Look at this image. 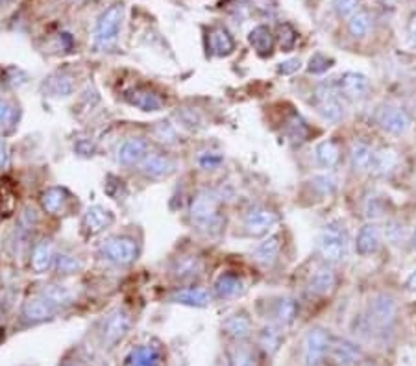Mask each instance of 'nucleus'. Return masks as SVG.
<instances>
[{
    "mask_svg": "<svg viewBox=\"0 0 416 366\" xmlns=\"http://www.w3.org/2000/svg\"><path fill=\"white\" fill-rule=\"evenodd\" d=\"M74 152L78 156L91 157L93 154L97 152V145H95V141H91L89 137H80V139H76L74 143Z\"/></svg>",
    "mask_w": 416,
    "mask_h": 366,
    "instance_id": "46",
    "label": "nucleus"
},
{
    "mask_svg": "<svg viewBox=\"0 0 416 366\" xmlns=\"http://www.w3.org/2000/svg\"><path fill=\"white\" fill-rule=\"evenodd\" d=\"M311 185H313L314 191H319L322 196H328V194L335 193L337 189V180L333 176H314L311 180Z\"/></svg>",
    "mask_w": 416,
    "mask_h": 366,
    "instance_id": "44",
    "label": "nucleus"
},
{
    "mask_svg": "<svg viewBox=\"0 0 416 366\" xmlns=\"http://www.w3.org/2000/svg\"><path fill=\"white\" fill-rule=\"evenodd\" d=\"M348 235L341 222H330L319 235V253L328 263H339L346 257Z\"/></svg>",
    "mask_w": 416,
    "mask_h": 366,
    "instance_id": "4",
    "label": "nucleus"
},
{
    "mask_svg": "<svg viewBox=\"0 0 416 366\" xmlns=\"http://www.w3.org/2000/svg\"><path fill=\"white\" fill-rule=\"evenodd\" d=\"M331 361L337 366H355L361 359V351L355 344H351L344 339H337L330 348Z\"/></svg>",
    "mask_w": 416,
    "mask_h": 366,
    "instance_id": "27",
    "label": "nucleus"
},
{
    "mask_svg": "<svg viewBox=\"0 0 416 366\" xmlns=\"http://www.w3.org/2000/svg\"><path fill=\"white\" fill-rule=\"evenodd\" d=\"M398 163H400L398 152L390 146H383V148L374 150L370 165H368V173L374 174V176H387L398 167Z\"/></svg>",
    "mask_w": 416,
    "mask_h": 366,
    "instance_id": "20",
    "label": "nucleus"
},
{
    "mask_svg": "<svg viewBox=\"0 0 416 366\" xmlns=\"http://www.w3.org/2000/svg\"><path fill=\"white\" fill-rule=\"evenodd\" d=\"M61 311V307L50 300L43 291L26 298V302L21 307V320L26 326H38V324L49 322Z\"/></svg>",
    "mask_w": 416,
    "mask_h": 366,
    "instance_id": "5",
    "label": "nucleus"
},
{
    "mask_svg": "<svg viewBox=\"0 0 416 366\" xmlns=\"http://www.w3.org/2000/svg\"><path fill=\"white\" fill-rule=\"evenodd\" d=\"M168 300L174 303H179V305L206 307L211 303V294L207 289H204V287L189 285V287H182V289H176V291L170 294Z\"/></svg>",
    "mask_w": 416,
    "mask_h": 366,
    "instance_id": "21",
    "label": "nucleus"
},
{
    "mask_svg": "<svg viewBox=\"0 0 416 366\" xmlns=\"http://www.w3.org/2000/svg\"><path fill=\"white\" fill-rule=\"evenodd\" d=\"M56 255L58 253L50 239H39L38 243H33L32 253H30V266L33 274H47L49 270L54 269Z\"/></svg>",
    "mask_w": 416,
    "mask_h": 366,
    "instance_id": "17",
    "label": "nucleus"
},
{
    "mask_svg": "<svg viewBox=\"0 0 416 366\" xmlns=\"http://www.w3.org/2000/svg\"><path fill=\"white\" fill-rule=\"evenodd\" d=\"M154 137H156L159 143H163V145H176L178 143V132H176V128H174L173 124L170 122H157L156 126H154Z\"/></svg>",
    "mask_w": 416,
    "mask_h": 366,
    "instance_id": "41",
    "label": "nucleus"
},
{
    "mask_svg": "<svg viewBox=\"0 0 416 366\" xmlns=\"http://www.w3.org/2000/svg\"><path fill=\"white\" fill-rule=\"evenodd\" d=\"M207 45H209L211 54L216 58H226L235 50V39L230 30L224 26L211 28L209 35H207Z\"/></svg>",
    "mask_w": 416,
    "mask_h": 366,
    "instance_id": "24",
    "label": "nucleus"
},
{
    "mask_svg": "<svg viewBox=\"0 0 416 366\" xmlns=\"http://www.w3.org/2000/svg\"><path fill=\"white\" fill-rule=\"evenodd\" d=\"M413 243H415V248H416V228H415V233H413Z\"/></svg>",
    "mask_w": 416,
    "mask_h": 366,
    "instance_id": "53",
    "label": "nucleus"
},
{
    "mask_svg": "<svg viewBox=\"0 0 416 366\" xmlns=\"http://www.w3.org/2000/svg\"><path fill=\"white\" fill-rule=\"evenodd\" d=\"M43 89L45 97H52V98H65L70 97L72 93L76 91V78L69 72H54L52 76H49L47 80L43 81Z\"/></svg>",
    "mask_w": 416,
    "mask_h": 366,
    "instance_id": "19",
    "label": "nucleus"
},
{
    "mask_svg": "<svg viewBox=\"0 0 416 366\" xmlns=\"http://www.w3.org/2000/svg\"><path fill=\"white\" fill-rule=\"evenodd\" d=\"M222 329L233 340H244L252 331V322H250V318L246 315H243V312L239 315L237 312V315H232V317L224 320Z\"/></svg>",
    "mask_w": 416,
    "mask_h": 366,
    "instance_id": "32",
    "label": "nucleus"
},
{
    "mask_svg": "<svg viewBox=\"0 0 416 366\" xmlns=\"http://www.w3.org/2000/svg\"><path fill=\"white\" fill-rule=\"evenodd\" d=\"M337 89L341 93V97L348 98V100H362L367 98V95L370 93V80L361 72H344L337 81Z\"/></svg>",
    "mask_w": 416,
    "mask_h": 366,
    "instance_id": "15",
    "label": "nucleus"
},
{
    "mask_svg": "<svg viewBox=\"0 0 416 366\" xmlns=\"http://www.w3.org/2000/svg\"><path fill=\"white\" fill-rule=\"evenodd\" d=\"M374 150L370 148V145L362 143V141H355L350 148V161L351 167L355 170H368L370 159H372Z\"/></svg>",
    "mask_w": 416,
    "mask_h": 366,
    "instance_id": "33",
    "label": "nucleus"
},
{
    "mask_svg": "<svg viewBox=\"0 0 416 366\" xmlns=\"http://www.w3.org/2000/svg\"><path fill=\"white\" fill-rule=\"evenodd\" d=\"M17 120H19V108L10 100L0 98V129L4 134H11L15 129Z\"/></svg>",
    "mask_w": 416,
    "mask_h": 366,
    "instance_id": "36",
    "label": "nucleus"
},
{
    "mask_svg": "<svg viewBox=\"0 0 416 366\" xmlns=\"http://www.w3.org/2000/svg\"><path fill=\"white\" fill-rule=\"evenodd\" d=\"M331 67H333V60L328 58L326 54H322V52H317V54L311 56L307 70L311 72V74H324V72H328Z\"/></svg>",
    "mask_w": 416,
    "mask_h": 366,
    "instance_id": "43",
    "label": "nucleus"
},
{
    "mask_svg": "<svg viewBox=\"0 0 416 366\" xmlns=\"http://www.w3.org/2000/svg\"><path fill=\"white\" fill-rule=\"evenodd\" d=\"M300 67H302L300 60H289V61H283V63H280V67H278V72H280V74H294L296 70H300Z\"/></svg>",
    "mask_w": 416,
    "mask_h": 366,
    "instance_id": "48",
    "label": "nucleus"
},
{
    "mask_svg": "<svg viewBox=\"0 0 416 366\" xmlns=\"http://www.w3.org/2000/svg\"><path fill=\"white\" fill-rule=\"evenodd\" d=\"M98 257L115 266H130L139 257V246L131 237L111 235L98 246Z\"/></svg>",
    "mask_w": 416,
    "mask_h": 366,
    "instance_id": "2",
    "label": "nucleus"
},
{
    "mask_svg": "<svg viewBox=\"0 0 416 366\" xmlns=\"http://www.w3.org/2000/svg\"><path fill=\"white\" fill-rule=\"evenodd\" d=\"M303 363L305 366H320L324 361L326 353L331 348V339L328 331L322 328L309 329L303 337Z\"/></svg>",
    "mask_w": 416,
    "mask_h": 366,
    "instance_id": "8",
    "label": "nucleus"
},
{
    "mask_svg": "<svg viewBox=\"0 0 416 366\" xmlns=\"http://www.w3.org/2000/svg\"><path fill=\"white\" fill-rule=\"evenodd\" d=\"M139 173L146 180H165L176 173V161L165 152H150L139 163Z\"/></svg>",
    "mask_w": 416,
    "mask_h": 366,
    "instance_id": "11",
    "label": "nucleus"
},
{
    "mask_svg": "<svg viewBox=\"0 0 416 366\" xmlns=\"http://www.w3.org/2000/svg\"><path fill=\"white\" fill-rule=\"evenodd\" d=\"M406 287L407 291H416V269L413 270L411 274H409V278L406 280Z\"/></svg>",
    "mask_w": 416,
    "mask_h": 366,
    "instance_id": "51",
    "label": "nucleus"
},
{
    "mask_svg": "<svg viewBox=\"0 0 416 366\" xmlns=\"http://www.w3.org/2000/svg\"><path fill=\"white\" fill-rule=\"evenodd\" d=\"M125 100L130 106L141 109V111H146V113H156L165 108V100L161 98V95H157L148 87H134L130 91H126Z\"/></svg>",
    "mask_w": 416,
    "mask_h": 366,
    "instance_id": "16",
    "label": "nucleus"
},
{
    "mask_svg": "<svg viewBox=\"0 0 416 366\" xmlns=\"http://www.w3.org/2000/svg\"><path fill=\"white\" fill-rule=\"evenodd\" d=\"M248 41L252 45V49L261 56V58H269L272 56V50H274V35H272L271 28L265 26V24H259L255 26L248 35Z\"/></svg>",
    "mask_w": 416,
    "mask_h": 366,
    "instance_id": "30",
    "label": "nucleus"
},
{
    "mask_svg": "<svg viewBox=\"0 0 416 366\" xmlns=\"http://www.w3.org/2000/svg\"><path fill=\"white\" fill-rule=\"evenodd\" d=\"M379 128L390 135H403L407 134L413 126V120L406 109L396 108V106H383L376 113Z\"/></svg>",
    "mask_w": 416,
    "mask_h": 366,
    "instance_id": "10",
    "label": "nucleus"
},
{
    "mask_svg": "<svg viewBox=\"0 0 416 366\" xmlns=\"http://www.w3.org/2000/svg\"><path fill=\"white\" fill-rule=\"evenodd\" d=\"M202 272L200 259L195 255H182V257L174 259L173 266H170V274L176 281L182 283H189V281L196 280Z\"/></svg>",
    "mask_w": 416,
    "mask_h": 366,
    "instance_id": "25",
    "label": "nucleus"
},
{
    "mask_svg": "<svg viewBox=\"0 0 416 366\" xmlns=\"http://www.w3.org/2000/svg\"><path fill=\"white\" fill-rule=\"evenodd\" d=\"M70 193L65 187H49L41 193V207L49 215H61L67 209V204L70 202Z\"/></svg>",
    "mask_w": 416,
    "mask_h": 366,
    "instance_id": "23",
    "label": "nucleus"
},
{
    "mask_svg": "<svg viewBox=\"0 0 416 366\" xmlns=\"http://www.w3.org/2000/svg\"><path fill=\"white\" fill-rule=\"evenodd\" d=\"M69 2H80V0H69Z\"/></svg>",
    "mask_w": 416,
    "mask_h": 366,
    "instance_id": "55",
    "label": "nucleus"
},
{
    "mask_svg": "<svg viewBox=\"0 0 416 366\" xmlns=\"http://www.w3.org/2000/svg\"><path fill=\"white\" fill-rule=\"evenodd\" d=\"M222 161H224V156H222L221 152H213V150L202 152L200 156L196 157L198 167L204 168V170H215V168L221 167Z\"/></svg>",
    "mask_w": 416,
    "mask_h": 366,
    "instance_id": "42",
    "label": "nucleus"
},
{
    "mask_svg": "<svg viewBox=\"0 0 416 366\" xmlns=\"http://www.w3.org/2000/svg\"><path fill=\"white\" fill-rule=\"evenodd\" d=\"M81 266H83V261H81L78 255H74V253L63 252V253H58V255H56L54 270L58 276L76 274V272H78Z\"/></svg>",
    "mask_w": 416,
    "mask_h": 366,
    "instance_id": "37",
    "label": "nucleus"
},
{
    "mask_svg": "<svg viewBox=\"0 0 416 366\" xmlns=\"http://www.w3.org/2000/svg\"><path fill=\"white\" fill-rule=\"evenodd\" d=\"M379 243H381V233L376 224H365L359 230L355 239V250L359 255H372L378 252Z\"/></svg>",
    "mask_w": 416,
    "mask_h": 366,
    "instance_id": "28",
    "label": "nucleus"
},
{
    "mask_svg": "<svg viewBox=\"0 0 416 366\" xmlns=\"http://www.w3.org/2000/svg\"><path fill=\"white\" fill-rule=\"evenodd\" d=\"M281 252V237L280 235H271L265 239L263 243H259L254 250V261L255 263L263 264V266H272L276 263V259L280 257Z\"/></svg>",
    "mask_w": 416,
    "mask_h": 366,
    "instance_id": "29",
    "label": "nucleus"
},
{
    "mask_svg": "<svg viewBox=\"0 0 416 366\" xmlns=\"http://www.w3.org/2000/svg\"><path fill=\"white\" fill-rule=\"evenodd\" d=\"M125 19V8L122 4H111L100 13L93 32V47L98 52H109L119 43L120 28Z\"/></svg>",
    "mask_w": 416,
    "mask_h": 366,
    "instance_id": "1",
    "label": "nucleus"
},
{
    "mask_svg": "<svg viewBox=\"0 0 416 366\" xmlns=\"http://www.w3.org/2000/svg\"><path fill=\"white\" fill-rule=\"evenodd\" d=\"M125 366H163V350L156 342H146L126 356Z\"/></svg>",
    "mask_w": 416,
    "mask_h": 366,
    "instance_id": "18",
    "label": "nucleus"
},
{
    "mask_svg": "<svg viewBox=\"0 0 416 366\" xmlns=\"http://www.w3.org/2000/svg\"><path fill=\"white\" fill-rule=\"evenodd\" d=\"M361 4V0H333V10L339 17H351Z\"/></svg>",
    "mask_w": 416,
    "mask_h": 366,
    "instance_id": "45",
    "label": "nucleus"
},
{
    "mask_svg": "<svg viewBox=\"0 0 416 366\" xmlns=\"http://www.w3.org/2000/svg\"><path fill=\"white\" fill-rule=\"evenodd\" d=\"M189 216L193 224H196L202 230L215 228L221 222V198L213 191H198L193 196L189 207Z\"/></svg>",
    "mask_w": 416,
    "mask_h": 366,
    "instance_id": "3",
    "label": "nucleus"
},
{
    "mask_svg": "<svg viewBox=\"0 0 416 366\" xmlns=\"http://www.w3.org/2000/svg\"><path fill=\"white\" fill-rule=\"evenodd\" d=\"M370 26H372V19H370V13H368V11L357 10L355 13L350 17V21H348V32H350L351 38L355 39L367 38L368 32H370Z\"/></svg>",
    "mask_w": 416,
    "mask_h": 366,
    "instance_id": "34",
    "label": "nucleus"
},
{
    "mask_svg": "<svg viewBox=\"0 0 416 366\" xmlns=\"http://www.w3.org/2000/svg\"><path fill=\"white\" fill-rule=\"evenodd\" d=\"M131 326L130 312L125 309H113L104 317L102 324H100V340L106 348H113L115 344H119L120 340L125 339Z\"/></svg>",
    "mask_w": 416,
    "mask_h": 366,
    "instance_id": "6",
    "label": "nucleus"
},
{
    "mask_svg": "<svg viewBox=\"0 0 416 366\" xmlns=\"http://www.w3.org/2000/svg\"><path fill=\"white\" fill-rule=\"evenodd\" d=\"M317 111H319L326 120L339 122L344 117V104L341 100V93L335 87V83H322L317 89Z\"/></svg>",
    "mask_w": 416,
    "mask_h": 366,
    "instance_id": "7",
    "label": "nucleus"
},
{
    "mask_svg": "<svg viewBox=\"0 0 416 366\" xmlns=\"http://www.w3.org/2000/svg\"><path fill=\"white\" fill-rule=\"evenodd\" d=\"M233 366H255V357L248 348H237L233 353Z\"/></svg>",
    "mask_w": 416,
    "mask_h": 366,
    "instance_id": "47",
    "label": "nucleus"
},
{
    "mask_svg": "<svg viewBox=\"0 0 416 366\" xmlns=\"http://www.w3.org/2000/svg\"><path fill=\"white\" fill-rule=\"evenodd\" d=\"M254 2V6L257 8V10H263V11H269L274 8V2H271V0H252Z\"/></svg>",
    "mask_w": 416,
    "mask_h": 366,
    "instance_id": "50",
    "label": "nucleus"
},
{
    "mask_svg": "<svg viewBox=\"0 0 416 366\" xmlns=\"http://www.w3.org/2000/svg\"><path fill=\"white\" fill-rule=\"evenodd\" d=\"M213 291H215V296L221 298V300H233V298H239L246 291V285H244L241 276L232 274V272H222L216 278Z\"/></svg>",
    "mask_w": 416,
    "mask_h": 366,
    "instance_id": "22",
    "label": "nucleus"
},
{
    "mask_svg": "<svg viewBox=\"0 0 416 366\" xmlns=\"http://www.w3.org/2000/svg\"><path fill=\"white\" fill-rule=\"evenodd\" d=\"M287 135L292 141H305L309 137V126L300 115H292L291 119L287 120Z\"/></svg>",
    "mask_w": 416,
    "mask_h": 366,
    "instance_id": "40",
    "label": "nucleus"
},
{
    "mask_svg": "<svg viewBox=\"0 0 416 366\" xmlns=\"http://www.w3.org/2000/svg\"><path fill=\"white\" fill-rule=\"evenodd\" d=\"M150 154V143L143 137H128L117 148V163L122 167H139V163Z\"/></svg>",
    "mask_w": 416,
    "mask_h": 366,
    "instance_id": "12",
    "label": "nucleus"
},
{
    "mask_svg": "<svg viewBox=\"0 0 416 366\" xmlns=\"http://www.w3.org/2000/svg\"><path fill=\"white\" fill-rule=\"evenodd\" d=\"M280 342H281V333L274 328V326H269V328H265L259 333L261 350L265 351V353H269V356H272V353L280 348Z\"/></svg>",
    "mask_w": 416,
    "mask_h": 366,
    "instance_id": "38",
    "label": "nucleus"
},
{
    "mask_svg": "<svg viewBox=\"0 0 416 366\" xmlns=\"http://www.w3.org/2000/svg\"><path fill=\"white\" fill-rule=\"evenodd\" d=\"M298 315V305L292 298H280L274 307V320L280 326H289L294 322Z\"/></svg>",
    "mask_w": 416,
    "mask_h": 366,
    "instance_id": "35",
    "label": "nucleus"
},
{
    "mask_svg": "<svg viewBox=\"0 0 416 366\" xmlns=\"http://www.w3.org/2000/svg\"><path fill=\"white\" fill-rule=\"evenodd\" d=\"M411 35H413V41H415V45H416V19L413 21V24H411Z\"/></svg>",
    "mask_w": 416,
    "mask_h": 366,
    "instance_id": "52",
    "label": "nucleus"
},
{
    "mask_svg": "<svg viewBox=\"0 0 416 366\" xmlns=\"http://www.w3.org/2000/svg\"><path fill=\"white\" fill-rule=\"evenodd\" d=\"M337 285V276L333 269L330 266H320L313 272V276L309 278V292L313 296H326L330 294Z\"/></svg>",
    "mask_w": 416,
    "mask_h": 366,
    "instance_id": "26",
    "label": "nucleus"
},
{
    "mask_svg": "<svg viewBox=\"0 0 416 366\" xmlns=\"http://www.w3.org/2000/svg\"><path fill=\"white\" fill-rule=\"evenodd\" d=\"M396 312H398V307H396L394 298L389 296V294H378V296L370 302L368 317H370V322H372L376 328L387 329L394 324Z\"/></svg>",
    "mask_w": 416,
    "mask_h": 366,
    "instance_id": "13",
    "label": "nucleus"
},
{
    "mask_svg": "<svg viewBox=\"0 0 416 366\" xmlns=\"http://www.w3.org/2000/svg\"><path fill=\"white\" fill-rule=\"evenodd\" d=\"M115 222L113 213L102 205H91L81 216V233L86 237H95L98 233L106 232Z\"/></svg>",
    "mask_w": 416,
    "mask_h": 366,
    "instance_id": "14",
    "label": "nucleus"
},
{
    "mask_svg": "<svg viewBox=\"0 0 416 366\" xmlns=\"http://www.w3.org/2000/svg\"><path fill=\"white\" fill-rule=\"evenodd\" d=\"M280 222L276 211L269 209L265 205H257L244 215V230L252 237H263Z\"/></svg>",
    "mask_w": 416,
    "mask_h": 366,
    "instance_id": "9",
    "label": "nucleus"
},
{
    "mask_svg": "<svg viewBox=\"0 0 416 366\" xmlns=\"http://www.w3.org/2000/svg\"><path fill=\"white\" fill-rule=\"evenodd\" d=\"M314 157L320 167L333 168L341 161V148L333 139L320 141L317 148H314Z\"/></svg>",
    "mask_w": 416,
    "mask_h": 366,
    "instance_id": "31",
    "label": "nucleus"
},
{
    "mask_svg": "<svg viewBox=\"0 0 416 366\" xmlns=\"http://www.w3.org/2000/svg\"><path fill=\"white\" fill-rule=\"evenodd\" d=\"M61 366H74V365H72V363H63Z\"/></svg>",
    "mask_w": 416,
    "mask_h": 366,
    "instance_id": "54",
    "label": "nucleus"
},
{
    "mask_svg": "<svg viewBox=\"0 0 416 366\" xmlns=\"http://www.w3.org/2000/svg\"><path fill=\"white\" fill-rule=\"evenodd\" d=\"M296 41H298V32L294 30L292 24L283 22V24L278 26V43H280L283 52H291V50L296 47Z\"/></svg>",
    "mask_w": 416,
    "mask_h": 366,
    "instance_id": "39",
    "label": "nucleus"
},
{
    "mask_svg": "<svg viewBox=\"0 0 416 366\" xmlns=\"http://www.w3.org/2000/svg\"><path fill=\"white\" fill-rule=\"evenodd\" d=\"M8 165V148H6V143L2 139V135H0V170L6 168Z\"/></svg>",
    "mask_w": 416,
    "mask_h": 366,
    "instance_id": "49",
    "label": "nucleus"
}]
</instances>
